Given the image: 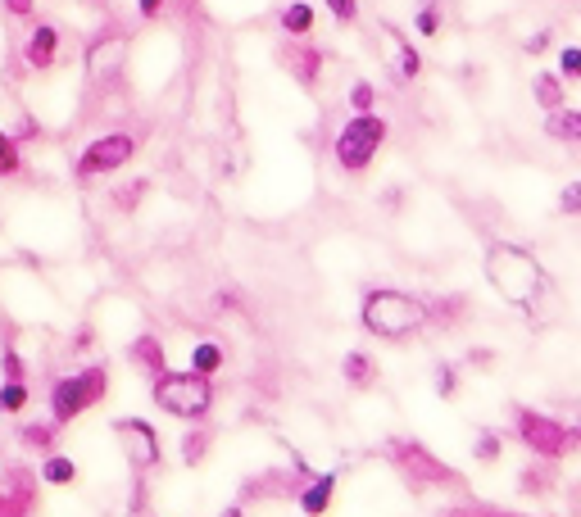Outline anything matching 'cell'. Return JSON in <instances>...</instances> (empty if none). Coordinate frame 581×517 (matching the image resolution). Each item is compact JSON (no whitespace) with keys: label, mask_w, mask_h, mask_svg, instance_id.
<instances>
[{"label":"cell","mask_w":581,"mask_h":517,"mask_svg":"<svg viewBox=\"0 0 581 517\" xmlns=\"http://www.w3.org/2000/svg\"><path fill=\"white\" fill-rule=\"evenodd\" d=\"M482 268H486V282L495 286V295H500L504 304H513V309H522V313H536V300L550 291V273H545L541 259L518 241L486 245Z\"/></svg>","instance_id":"cell-1"},{"label":"cell","mask_w":581,"mask_h":517,"mask_svg":"<svg viewBox=\"0 0 581 517\" xmlns=\"http://www.w3.org/2000/svg\"><path fill=\"white\" fill-rule=\"evenodd\" d=\"M359 327L377 341H414L432 327V304L400 286H368L359 300Z\"/></svg>","instance_id":"cell-2"},{"label":"cell","mask_w":581,"mask_h":517,"mask_svg":"<svg viewBox=\"0 0 581 517\" xmlns=\"http://www.w3.org/2000/svg\"><path fill=\"white\" fill-rule=\"evenodd\" d=\"M150 404L178 422H205L218 404L214 377H200L191 368H168L150 381Z\"/></svg>","instance_id":"cell-3"},{"label":"cell","mask_w":581,"mask_h":517,"mask_svg":"<svg viewBox=\"0 0 581 517\" xmlns=\"http://www.w3.org/2000/svg\"><path fill=\"white\" fill-rule=\"evenodd\" d=\"M386 141H391V123L377 109L373 114H350L332 137V164L345 177H364L386 150Z\"/></svg>","instance_id":"cell-4"},{"label":"cell","mask_w":581,"mask_h":517,"mask_svg":"<svg viewBox=\"0 0 581 517\" xmlns=\"http://www.w3.org/2000/svg\"><path fill=\"white\" fill-rule=\"evenodd\" d=\"M513 440H518L532 459L563 463L568 454L581 449V427H572V422L554 418V413H545V409L518 404V409H513Z\"/></svg>","instance_id":"cell-5"},{"label":"cell","mask_w":581,"mask_h":517,"mask_svg":"<svg viewBox=\"0 0 581 517\" xmlns=\"http://www.w3.org/2000/svg\"><path fill=\"white\" fill-rule=\"evenodd\" d=\"M109 400V368L105 363H87L78 372H64V377L50 381V395H46V409L50 418L60 427H73L82 413L100 409Z\"/></svg>","instance_id":"cell-6"},{"label":"cell","mask_w":581,"mask_h":517,"mask_svg":"<svg viewBox=\"0 0 581 517\" xmlns=\"http://www.w3.org/2000/svg\"><path fill=\"white\" fill-rule=\"evenodd\" d=\"M137 150H141V141L132 137V132H100V137H91L87 146L78 150L73 177H78V182H96V177L119 173V168H128L132 159H137Z\"/></svg>","instance_id":"cell-7"},{"label":"cell","mask_w":581,"mask_h":517,"mask_svg":"<svg viewBox=\"0 0 581 517\" xmlns=\"http://www.w3.org/2000/svg\"><path fill=\"white\" fill-rule=\"evenodd\" d=\"M109 431H114V440H119L123 459H128V468L137 472V477H146V472H155L159 463H164V440H159V427L146 418H114L109 422Z\"/></svg>","instance_id":"cell-8"},{"label":"cell","mask_w":581,"mask_h":517,"mask_svg":"<svg viewBox=\"0 0 581 517\" xmlns=\"http://www.w3.org/2000/svg\"><path fill=\"white\" fill-rule=\"evenodd\" d=\"M37 486L41 477L23 463H5L0 472V517H32L37 513Z\"/></svg>","instance_id":"cell-9"},{"label":"cell","mask_w":581,"mask_h":517,"mask_svg":"<svg viewBox=\"0 0 581 517\" xmlns=\"http://www.w3.org/2000/svg\"><path fill=\"white\" fill-rule=\"evenodd\" d=\"M391 454L414 481H427V486H454V481H459L450 472V463L436 459L432 449H423L418 440H391Z\"/></svg>","instance_id":"cell-10"},{"label":"cell","mask_w":581,"mask_h":517,"mask_svg":"<svg viewBox=\"0 0 581 517\" xmlns=\"http://www.w3.org/2000/svg\"><path fill=\"white\" fill-rule=\"evenodd\" d=\"M286 64V73L300 82L305 91H314L318 87V78H323V69H327V50L318 46V41H309V37H286V46H282V55H277Z\"/></svg>","instance_id":"cell-11"},{"label":"cell","mask_w":581,"mask_h":517,"mask_svg":"<svg viewBox=\"0 0 581 517\" xmlns=\"http://www.w3.org/2000/svg\"><path fill=\"white\" fill-rule=\"evenodd\" d=\"M336 490H341V472H309L305 481L296 486V508L300 517H327L336 508Z\"/></svg>","instance_id":"cell-12"},{"label":"cell","mask_w":581,"mask_h":517,"mask_svg":"<svg viewBox=\"0 0 581 517\" xmlns=\"http://www.w3.org/2000/svg\"><path fill=\"white\" fill-rule=\"evenodd\" d=\"M60 50H64V32L55 28V23H37V28L28 32V41H23V64H28L32 73H46V69H55Z\"/></svg>","instance_id":"cell-13"},{"label":"cell","mask_w":581,"mask_h":517,"mask_svg":"<svg viewBox=\"0 0 581 517\" xmlns=\"http://www.w3.org/2000/svg\"><path fill=\"white\" fill-rule=\"evenodd\" d=\"M386 55H391V73L395 82H418L423 78V55H418V46L404 32H395L391 23H386Z\"/></svg>","instance_id":"cell-14"},{"label":"cell","mask_w":581,"mask_h":517,"mask_svg":"<svg viewBox=\"0 0 581 517\" xmlns=\"http://www.w3.org/2000/svg\"><path fill=\"white\" fill-rule=\"evenodd\" d=\"M377 377H382V368H377V354H368V350H345V359H341V381L350 386V391H355V395L373 391Z\"/></svg>","instance_id":"cell-15"},{"label":"cell","mask_w":581,"mask_h":517,"mask_svg":"<svg viewBox=\"0 0 581 517\" xmlns=\"http://www.w3.org/2000/svg\"><path fill=\"white\" fill-rule=\"evenodd\" d=\"M128 359H132V368H141L150 381H155L159 372H168V350H164V341H159L155 332L132 336V341H128Z\"/></svg>","instance_id":"cell-16"},{"label":"cell","mask_w":581,"mask_h":517,"mask_svg":"<svg viewBox=\"0 0 581 517\" xmlns=\"http://www.w3.org/2000/svg\"><path fill=\"white\" fill-rule=\"evenodd\" d=\"M314 28H318V10L309 5V0H286L282 10H277V32L282 37H314Z\"/></svg>","instance_id":"cell-17"},{"label":"cell","mask_w":581,"mask_h":517,"mask_svg":"<svg viewBox=\"0 0 581 517\" xmlns=\"http://www.w3.org/2000/svg\"><path fill=\"white\" fill-rule=\"evenodd\" d=\"M532 100L541 105V114H550V109H563V105H568V82L559 78V69L532 73Z\"/></svg>","instance_id":"cell-18"},{"label":"cell","mask_w":581,"mask_h":517,"mask_svg":"<svg viewBox=\"0 0 581 517\" xmlns=\"http://www.w3.org/2000/svg\"><path fill=\"white\" fill-rule=\"evenodd\" d=\"M545 137L563 141V146H581V109H572V105L550 109L545 114Z\"/></svg>","instance_id":"cell-19"},{"label":"cell","mask_w":581,"mask_h":517,"mask_svg":"<svg viewBox=\"0 0 581 517\" xmlns=\"http://www.w3.org/2000/svg\"><path fill=\"white\" fill-rule=\"evenodd\" d=\"M37 477H41V486L64 490V486H73V481H78V463H73L69 454H60V449H50V454H41Z\"/></svg>","instance_id":"cell-20"},{"label":"cell","mask_w":581,"mask_h":517,"mask_svg":"<svg viewBox=\"0 0 581 517\" xmlns=\"http://www.w3.org/2000/svg\"><path fill=\"white\" fill-rule=\"evenodd\" d=\"M60 422L46 418V422H23L19 427V445L32 449V454H50V449H60Z\"/></svg>","instance_id":"cell-21"},{"label":"cell","mask_w":581,"mask_h":517,"mask_svg":"<svg viewBox=\"0 0 581 517\" xmlns=\"http://www.w3.org/2000/svg\"><path fill=\"white\" fill-rule=\"evenodd\" d=\"M187 368L200 372V377H218V372L227 368V350L218 341H196L187 354Z\"/></svg>","instance_id":"cell-22"},{"label":"cell","mask_w":581,"mask_h":517,"mask_svg":"<svg viewBox=\"0 0 581 517\" xmlns=\"http://www.w3.org/2000/svg\"><path fill=\"white\" fill-rule=\"evenodd\" d=\"M414 32L423 41H436L445 32V10H441V0H418V10H414Z\"/></svg>","instance_id":"cell-23"},{"label":"cell","mask_w":581,"mask_h":517,"mask_svg":"<svg viewBox=\"0 0 581 517\" xmlns=\"http://www.w3.org/2000/svg\"><path fill=\"white\" fill-rule=\"evenodd\" d=\"M554 481H559V463H550V459H532V463H527V472H522L518 486L527 490V495H541V490H550Z\"/></svg>","instance_id":"cell-24"},{"label":"cell","mask_w":581,"mask_h":517,"mask_svg":"<svg viewBox=\"0 0 581 517\" xmlns=\"http://www.w3.org/2000/svg\"><path fill=\"white\" fill-rule=\"evenodd\" d=\"M28 404H32V386H28V381H0V413H5V418L28 413Z\"/></svg>","instance_id":"cell-25"},{"label":"cell","mask_w":581,"mask_h":517,"mask_svg":"<svg viewBox=\"0 0 581 517\" xmlns=\"http://www.w3.org/2000/svg\"><path fill=\"white\" fill-rule=\"evenodd\" d=\"M473 459L486 463V468H495V463L504 459V431H495V427L477 431V436H473Z\"/></svg>","instance_id":"cell-26"},{"label":"cell","mask_w":581,"mask_h":517,"mask_svg":"<svg viewBox=\"0 0 581 517\" xmlns=\"http://www.w3.org/2000/svg\"><path fill=\"white\" fill-rule=\"evenodd\" d=\"M427 304H432V322H441V327H459V318L468 313V295H441Z\"/></svg>","instance_id":"cell-27"},{"label":"cell","mask_w":581,"mask_h":517,"mask_svg":"<svg viewBox=\"0 0 581 517\" xmlns=\"http://www.w3.org/2000/svg\"><path fill=\"white\" fill-rule=\"evenodd\" d=\"M345 109L350 114H373L377 109V87L368 78H355L350 82V91H345Z\"/></svg>","instance_id":"cell-28"},{"label":"cell","mask_w":581,"mask_h":517,"mask_svg":"<svg viewBox=\"0 0 581 517\" xmlns=\"http://www.w3.org/2000/svg\"><path fill=\"white\" fill-rule=\"evenodd\" d=\"M318 5L327 10V19H332L336 28H355V23L364 19V5H359V0H318Z\"/></svg>","instance_id":"cell-29"},{"label":"cell","mask_w":581,"mask_h":517,"mask_svg":"<svg viewBox=\"0 0 581 517\" xmlns=\"http://www.w3.org/2000/svg\"><path fill=\"white\" fill-rule=\"evenodd\" d=\"M19 173H23V146L19 137H10L0 127V177H19Z\"/></svg>","instance_id":"cell-30"},{"label":"cell","mask_w":581,"mask_h":517,"mask_svg":"<svg viewBox=\"0 0 581 517\" xmlns=\"http://www.w3.org/2000/svg\"><path fill=\"white\" fill-rule=\"evenodd\" d=\"M209 445H214V436H209L205 427L187 431V436H182V463H187V468H200V459L209 454Z\"/></svg>","instance_id":"cell-31"},{"label":"cell","mask_w":581,"mask_h":517,"mask_svg":"<svg viewBox=\"0 0 581 517\" xmlns=\"http://www.w3.org/2000/svg\"><path fill=\"white\" fill-rule=\"evenodd\" d=\"M0 377H5V381H28V359H23L14 345L0 350Z\"/></svg>","instance_id":"cell-32"},{"label":"cell","mask_w":581,"mask_h":517,"mask_svg":"<svg viewBox=\"0 0 581 517\" xmlns=\"http://www.w3.org/2000/svg\"><path fill=\"white\" fill-rule=\"evenodd\" d=\"M559 214L563 218H581V177L559 186Z\"/></svg>","instance_id":"cell-33"},{"label":"cell","mask_w":581,"mask_h":517,"mask_svg":"<svg viewBox=\"0 0 581 517\" xmlns=\"http://www.w3.org/2000/svg\"><path fill=\"white\" fill-rule=\"evenodd\" d=\"M554 69H559V78L568 82V87H572V82H581V46H563Z\"/></svg>","instance_id":"cell-34"},{"label":"cell","mask_w":581,"mask_h":517,"mask_svg":"<svg viewBox=\"0 0 581 517\" xmlns=\"http://www.w3.org/2000/svg\"><path fill=\"white\" fill-rule=\"evenodd\" d=\"M436 395H441V400H454V395H459V368H454V363H436Z\"/></svg>","instance_id":"cell-35"},{"label":"cell","mask_w":581,"mask_h":517,"mask_svg":"<svg viewBox=\"0 0 581 517\" xmlns=\"http://www.w3.org/2000/svg\"><path fill=\"white\" fill-rule=\"evenodd\" d=\"M146 191H150V182H146V177H137V182H128V191H119V196H114V205H119V209H137V200L146 196Z\"/></svg>","instance_id":"cell-36"},{"label":"cell","mask_w":581,"mask_h":517,"mask_svg":"<svg viewBox=\"0 0 581 517\" xmlns=\"http://www.w3.org/2000/svg\"><path fill=\"white\" fill-rule=\"evenodd\" d=\"M554 46V32L550 28H541V32H532V37L522 41V50H527V55H545V50Z\"/></svg>","instance_id":"cell-37"},{"label":"cell","mask_w":581,"mask_h":517,"mask_svg":"<svg viewBox=\"0 0 581 517\" xmlns=\"http://www.w3.org/2000/svg\"><path fill=\"white\" fill-rule=\"evenodd\" d=\"M0 10L10 14V19H32L37 14V0H0Z\"/></svg>","instance_id":"cell-38"},{"label":"cell","mask_w":581,"mask_h":517,"mask_svg":"<svg viewBox=\"0 0 581 517\" xmlns=\"http://www.w3.org/2000/svg\"><path fill=\"white\" fill-rule=\"evenodd\" d=\"M164 10H168V0H137V14H141L146 23L164 19Z\"/></svg>","instance_id":"cell-39"},{"label":"cell","mask_w":581,"mask_h":517,"mask_svg":"<svg viewBox=\"0 0 581 517\" xmlns=\"http://www.w3.org/2000/svg\"><path fill=\"white\" fill-rule=\"evenodd\" d=\"M468 363H473V368H491V363H495V350L477 345V350H468Z\"/></svg>","instance_id":"cell-40"},{"label":"cell","mask_w":581,"mask_h":517,"mask_svg":"<svg viewBox=\"0 0 581 517\" xmlns=\"http://www.w3.org/2000/svg\"><path fill=\"white\" fill-rule=\"evenodd\" d=\"M223 517H246V508H241V504H232V508H223Z\"/></svg>","instance_id":"cell-41"},{"label":"cell","mask_w":581,"mask_h":517,"mask_svg":"<svg viewBox=\"0 0 581 517\" xmlns=\"http://www.w3.org/2000/svg\"><path fill=\"white\" fill-rule=\"evenodd\" d=\"M572 513H577V517H581V486H577V490H572Z\"/></svg>","instance_id":"cell-42"},{"label":"cell","mask_w":581,"mask_h":517,"mask_svg":"<svg viewBox=\"0 0 581 517\" xmlns=\"http://www.w3.org/2000/svg\"><path fill=\"white\" fill-rule=\"evenodd\" d=\"M0 472H5V463H0Z\"/></svg>","instance_id":"cell-43"}]
</instances>
